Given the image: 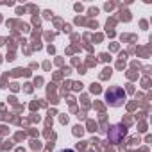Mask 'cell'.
Instances as JSON below:
<instances>
[{"label":"cell","mask_w":152,"mask_h":152,"mask_svg":"<svg viewBox=\"0 0 152 152\" xmlns=\"http://www.w3.org/2000/svg\"><path fill=\"white\" fill-rule=\"evenodd\" d=\"M125 134H127L125 125L116 124V125H111V127H109V131H107V140L116 145V143H120V141L125 138Z\"/></svg>","instance_id":"2"},{"label":"cell","mask_w":152,"mask_h":152,"mask_svg":"<svg viewBox=\"0 0 152 152\" xmlns=\"http://www.w3.org/2000/svg\"><path fill=\"white\" fill-rule=\"evenodd\" d=\"M61 152H75V150H72V148H63Z\"/></svg>","instance_id":"3"},{"label":"cell","mask_w":152,"mask_h":152,"mask_svg":"<svg viewBox=\"0 0 152 152\" xmlns=\"http://www.w3.org/2000/svg\"><path fill=\"white\" fill-rule=\"evenodd\" d=\"M104 97H106V102H107L111 107H120V106L125 102V91H124V88H120V86L109 88V90L104 93Z\"/></svg>","instance_id":"1"}]
</instances>
